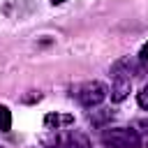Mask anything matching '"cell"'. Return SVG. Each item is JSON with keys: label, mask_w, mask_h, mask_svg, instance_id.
Returning a JSON list of instances; mask_svg holds the SVG:
<instances>
[{"label": "cell", "mask_w": 148, "mask_h": 148, "mask_svg": "<svg viewBox=\"0 0 148 148\" xmlns=\"http://www.w3.org/2000/svg\"><path fill=\"white\" fill-rule=\"evenodd\" d=\"M49 148H90V139L79 130H53L49 139H44Z\"/></svg>", "instance_id": "7a4b0ae2"}, {"label": "cell", "mask_w": 148, "mask_h": 148, "mask_svg": "<svg viewBox=\"0 0 148 148\" xmlns=\"http://www.w3.org/2000/svg\"><path fill=\"white\" fill-rule=\"evenodd\" d=\"M139 58H141V60H146V62H148V42H146V44H143V46H141V51H139Z\"/></svg>", "instance_id": "9c48e42d"}, {"label": "cell", "mask_w": 148, "mask_h": 148, "mask_svg": "<svg viewBox=\"0 0 148 148\" xmlns=\"http://www.w3.org/2000/svg\"><path fill=\"white\" fill-rule=\"evenodd\" d=\"M136 102H139V106H141L143 111H148V83L136 92Z\"/></svg>", "instance_id": "ba28073f"}, {"label": "cell", "mask_w": 148, "mask_h": 148, "mask_svg": "<svg viewBox=\"0 0 148 148\" xmlns=\"http://www.w3.org/2000/svg\"><path fill=\"white\" fill-rule=\"evenodd\" d=\"M130 90H132V81H130V76H113V86H111V102H123V99H127V95H130Z\"/></svg>", "instance_id": "277c9868"}, {"label": "cell", "mask_w": 148, "mask_h": 148, "mask_svg": "<svg viewBox=\"0 0 148 148\" xmlns=\"http://www.w3.org/2000/svg\"><path fill=\"white\" fill-rule=\"evenodd\" d=\"M0 148H2V146H0Z\"/></svg>", "instance_id": "7c38bea8"}, {"label": "cell", "mask_w": 148, "mask_h": 148, "mask_svg": "<svg viewBox=\"0 0 148 148\" xmlns=\"http://www.w3.org/2000/svg\"><path fill=\"white\" fill-rule=\"evenodd\" d=\"M136 127H143L141 132H148V120H139V123H136Z\"/></svg>", "instance_id": "30bf717a"}, {"label": "cell", "mask_w": 148, "mask_h": 148, "mask_svg": "<svg viewBox=\"0 0 148 148\" xmlns=\"http://www.w3.org/2000/svg\"><path fill=\"white\" fill-rule=\"evenodd\" d=\"M74 95H76L79 104H83L86 109H95L106 99L109 90H106V86L102 81H86L74 90Z\"/></svg>", "instance_id": "3957f363"}, {"label": "cell", "mask_w": 148, "mask_h": 148, "mask_svg": "<svg viewBox=\"0 0 148 148\" xmlns=\"http://www.w3.org/2000/svg\"><path fill=\"white\" fill-rule=\"evenodd\" d=\"M0 130L2 132H9L12 130V111L7 106H2V104H0Z\"/></svg>", "instance_id": "52a82bcc"}, {"label": "cell", "mask_w": 148, "mask_h": 148, "mask_svg": "<svg viewBox=\"0 0 148 148\" xmlns=\"http://www.w3.org/2000/svg\"><path fill=\"white\" fill-rule=\"evenodd\" d=\"M102 143L106 148H139L141 136L132 127H111L102 132Z\"/></svg>", "instance_id": "6da1fadb"}, {"label": "cell", "mask_w": 148, "mask_h": 148, "mask_svg": "<svg viewBox=\"0 0 148 148\" xmlns=\"http://www.w3.org/2000/svg\"><path fill=\"white\" fill-rule=\"evenodd\" d=\"M106 120H111V111L109 109H97V111H90V123L92 125H104Z\"/></svg>", "instance_id": "8992f818"}, {"label": "cell", "mask_w": 148, "mask_h": 148, "mask_svg": "<svg viewBox=\"0 0 148 148\" xmlns=\"http://www.w3.org/2000/svg\"><path fill=\"white\" fill-rule=\"evenodd\" d=\"M44 125L49 127V130H60V127H69V125H74V116L72 113H46L44 116Z\"/></svg>", "instance_id": "5b68a950"}, {"label": "cell", "mask_w": 148, "mask_h": 148, "mask_svg": "<svg viewBox=\"0 0 148 148\" xmlns=\"http://www.w3.org/2000/svg\"><path fill=\"white\" fill-rule=\"evenodd\" d=\"M51 2H53V5H62L65 0H51Z\"/></svg>", "instance_id": "8fae6325"}]
</instances>
